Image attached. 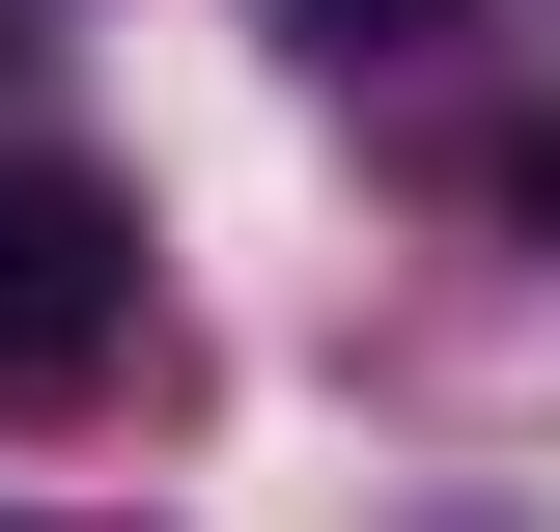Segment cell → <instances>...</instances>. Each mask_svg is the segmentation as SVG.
<instances>
[{"mask_svg": "<svg viewBox=\"0 0 560 532\" xmlns=\"http://www.w3.org/2000/svg\"><path fill=\"white\" fill-rule=\"evenodd\" d=\"M477 197H504V224H560V113H533V140H504V169H477Z\"/></svg>", "mask_w": 560, "mask_h": 532, "instance_id": "obj_3", "label": "cell"}, {"mask_svg": "<svg viewBox=\"0 0 560 532\" xmlns=\"http://www.w3.org/2000/svg\"><path fill=\"white\" fill-rule=\"evenodd\" d=\"M113 336H140V197L57 169V140H0V393H28V420L113 393Z\"/></svg>", "mask_w": 560, "mask_h": 532, "instance_id": "obj_1", "label": "cell"}, {"mask_svg": "<svg viewBox=\"0 0 560 532\" xmlns=\"http://www.w3.org/2000/svg\"><path fill=\"white\" fill-rule=\"evenodd\" d=\"M280 28H308V57H420L448 0H280Z\"/></svg>", "mask_w": 560, "mask_h": 532, "instance_id": "obj_2", "label": "cell"}]
</instances>
